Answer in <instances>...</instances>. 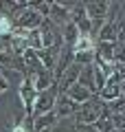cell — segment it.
<instances>
[{
	"label": "cell",
	"mask_w": 125,
	"mask_h": 132,
	"mask_svg": "<svg viewBox=\"0 0 125 132\" xmlns=\"http://www.w3.org/2000/svg\"><path fill=\"white\" fill-rule=\"evenodd\" d=\"M123 18H125V2H123Z\"/></svg>",
	"instance_id": "obj_23"
},
{
	"label": "cell",
	"mask_w": 125,
	"mask_h": 132,
	"mask_svg": "<svg viewBox=\"0 0 125 132\" xmlns=\"http://www.w3.org/2000/svg\"><path fill=\"white\" fill-rule=\"evenodd\" d=\"M112 62H114L116 66L125 64V44H121V42L114 44V60H112Z\"/></svg>",
	"instance_id": "obj_20"
},
{
	"label": "cell",
	"mask_w": 125,
	"mask_h": 132,
	"mask_svg": "<svg viewBox=\"0 0 125 132\" xmlns=\"http://www.w3.org/2000/svg\"><path fill=\"white\" fill-rule=\"evenodd\" d=\"M40 38H42V48H48V46H61V31L55 27V24L51 22L48 18H44L42 20V24H40Z\"/></svg>",
	"instance_id": "obj_4"
},
{
	"label": "cell",
	"mask_w": 125,
	"mask_h": 132,
	"mask_svg": "<svg viewBox=\"0 0 125 132\" xmlns=\"http://www.w3.org/2000/svg\"><path fill=\"white\" fill-rule=\"evenodd\" d=\"M18 97H20V104H22L24 121L31 123V119H33V106H35V99H37V90L33 88L31 77H24L22 84L18 86Z\"/></svg>",
	"instance_id": "obj_2"
},
{
	"label": "cell",
	"mask_w": 125,
	"mask_h": 132,
	"mask_svg": "<svg viewBox=\"0 0 125 132\" xmlns=\"http://www.w3.org/2000/svg\"><path fill=\"white\" fill-rule=\"evenodd\" d=\"M64 95H68L70 99H73L75 104H86V101H90V97H92V93H90L88 88H83V86H79V84H75V86H70L68 90H66Z\"/></svg>",
	"instance_id": "obj_11"
},
{
	"label": "cell",
	"mask_w": 125,
	"mask_h": 132,
	"mask_svg": "<svg viewBox=\"0 0 125 132\" xmlns=\"http://www.w3.org/2000/svg\"><path fill=\"white\" fill-rule=\"evenodd\" d=\"M114 44L116 42H97L94 44V60L108 62V64H114Z\"/></svg>",
	"instance_id": "obj_10"
},
{
	"label": "cell",
	"mask_w": 125,
	"mask_h": 132,
	"mask_svg": "<svg viewBox=\"0 0 125 132\" xmlns=\"http://www.w3.org/2000/svg\"><path fill=\"white\" fill-rule=\"evenodd\" d=\"M94 128H97L99 132H112V130H114V126H112V119H110V110H108V112H103L101 117L94 121Z\"/></svg>",
	"instance_id": "obj_18"
},
{
	"label": "cell",
	"mask_w": 125,
	"mask_h": 132,
	"mask_svg": "<svg viewBox=\"0 0 125 132\" xmlns=\"http://www.w3.org/2000/svg\"><path fill=\"white\" fill-rule=\"evenodd\" d=\"M77 110H79V104H75L68 95H64V93L57 95L55 106H53V112H55L57 121H59V119H70V117H75Z\"/></svg>",
	"instance_id": "obj_5"
},
{
	"label": "cell",
	"mask_w": 125,
	"mask_h": 132,
	"mask_svg": "<svg viewBox=\"0 0 125 132\" xmlns=\"http://www.w3.org/2000/svg\"><path fill=\"white\" fill-rule=\"evenodd\" d=\"M48 20L55 24L57 29H61L64 24L70 22V9L68 2H51V11H48Z\"/></svg>",
	"instance_id": "obj_6"
},
{
	"label": "cell",
	"mask_w": 125,
	"mask_h": 132,
	"mask_svg": "<svg viewBox=\"0 0 125 132\" xmlns=\"http://www.w3.org/2000/svg\"><path fill=\"white\" fill-rule=\"evenodd\" d=\"M31 81H33V88L37 93H42V90H48L51 86H55V75L51 71H46V68H42L37 75L31 77Z\"/></svg>",
	"instance_id": "obj_9"
},
{
	"label": "cell",
	"mask_w": 125,
	"mask_h": 132,
	"mask_svg": "<svg viewBox=\"0 0 125 132\" xmlns=\"http://www.w3.org/2000/svg\"><path fill=\"white\" fill-rule=\"evenodd\" d=\"M103 112H108V104H103L101 99L97 97V95H92L90 97V101H86V104L79 106V110L75 112V123H83V126H92L94 121H97L99 117H101Z\"/></svg>",
	"instance_id": "obj_1"
},
{
	"label": "cell",
	"mask_w": 125,
	"mask_h": 132,
	"mask_svg": "<svg viewBox=\"0 0 125 132\" xmlns=\"http://www.w3.org/2000/svg\"><path fill=\"white\" fill-rule=\"evenodd\" d=\"M116 38H119V27L112 22H103L97 33V42H116Z\"/></svg>",
	"instance_id": "obj_12"
},
{
	"label": "cell",
	"mask_w": 125,
	"mask_h": 132,
	"mask_svg": "<svg viewBox=\"0 0 125 132\" xmlns=\"http://www.w3.org/2000/svg\"><path fill=\"white\" fill-rule=\"evenodd\" d=\"M94 40L90 38V35H79L77 42L73 44V55L75 53H88V51H94Z\"/></svg>",
	"instance_id": "obj_16"
},
{
	"label": "cell",
	"mask_w": 125,
	"mask_h": 132,
	"mask_svg": "<svg viewBox=\"0 0 125 132\" xmlns=\"http://www.w3.org/2000/svg\"><path fill=\"white\" fill-rule=\"evenodd\" d=\"M57 95H59V90H57V84L51 86L48 90H42V93H37V99H35V106H33V119L35 117H42V114H46L53 110V106H55V99ZM31 119V121H33Z\"/></svg>",
	"instance_id": "obj_3"
},
{
	"label": "cell",
	"mask_w": 125,
	"mask_h": 132,
	"mask_svg": "<svg viewBox=\"0 0 125 132\" xmlns=\"http://www.w3.org/2000/svg\"><path fill=\"white\" fill-rule=\"evenodd\" d=\"M59 51H61V46H48V48H42V51H35V53L40 57L42 66L53 73L55 71V64H57V57H59Z\"/></svg>",
	"instance_id": "obj_8"
},
{
	"label": "cell",
	"mask_w": 125,
	"mask_h": 132,
	"mask_svg": "<svg viewBox=\"0 0 125 132\" xmlns=\"http://www.w3.org/2000/svg\"><path fill=\"white\" fill-rule=\"evenodd\" d=\"M75 130H77V132H99L97 128H94V123H92V126H83V123H75Z\"/></svg>",
	"instance_id": "obj_21"
},
{
	"label": "cell",
	"mask_w": 125,
	"mask_h": 132,
	"mask_svg": "<svg viewBox=\"0 0 125 132\" xmlns=\"http://www.w3.org/2000/svg\"><path fill=\"white\" fill-rule=\"evenodd\" d=\"M33 11L42 15V18H48V11H51V2H29Z\"/></svg>",
	"instance_id": "obj_19"
},
{
	"label": "cell",
	"mask_w": 125,
	"mask_h": 132,
	"mask_svg": "<svg viewBox=\"0 0 125 132\" xmlns=\"http://www.w3.org/2000/svg\"><path fill=\"white\" fill-rule=\"evenodd\" d=\"M24 42H26V48H31V51H42V38H40V31L37 29L26 31Z\"/></svg>",
	"instance_id": "obj_17"
},
{
	"label": "cell",
	"mask_w": 125,
	"mask_h": 132,
	"mask_svg": "<svg viewBox=\"0 0 125 132\" xmlns=\"http://www.w3.org/2000/svg\"><path fill=\"white\" fill-rule=\"evenodd\" d=\"M112 132H125V130H112Z\"/></svg>",
	"instance_id": "obj_24"
},
{
	"label": "cell",
	"mask_w": 125,
	"mask_h": 132,
	"mask_svg": "<svg viewBox=\"0 0 125 132\" xmlns=\"http://www.w3.org/2000/svg\"><path fill=\"white\" fill-rule=\"evenodd\" d=\"M7 90H9V84L5 81V77L0 75V95H2V93H7Z\"/></svg>",
	"instance_id": "obj_22"
},
{
	"label": "cell",
	"mask_w": 125,
	"mask_h": 132,
	"mask_svg": "<svg viewBox=\"0 0 125 132\" xmlns=\"http://www.w3.org/2000/svg\"><path fill=\"white\" fill-rule=\"evenodd\" d=\"M77 84L83 86V88H88L90 93L94 95V71H92V66H83V68H81Z\"/></svg>",
	"instance_id": "obj_15"
},
{
	"label": "cell",
	"mask_w": 125,
	"mask_h": 132,
	"mask_svg": "<svg viewBox=\"0 0 125 132\" xmlns=\"http://www.w3.org/2000/svg\"><path fill=\"white\" fill-rule=\"evenodd\" d=\"M59 31H61V42H64V46H70V48H73V44L77 42V38L81 35V33H79V29L75 27L73 22L64 24V27H61Z\"/></svg>",
	"instance_id": "obj_14"
},
{
	"label": "cell",
	"mask_w": 125,
	"mask_h": 132,
	"mask_svg": "<svg viewBox=\"0 0 125 132\" xmlns=\"http://www.w3.org/2000/svg\"><path fill=\"white\" fill-rule=\"evenodd\" d=\"M81 68H83V66H79V64H75V62H73V64H70L68 68L64 71V75H61L59 79H57V90H59V93H66V90H68L70 86H75V84H77Z\"/></svg>",
	"instance_id": "obj_7"
},
{
	"label": "cell",
	"mask_w": 125,
	"mask_h": 132,
	"mask_svg": "<svg viewBox=\"0 0 125 132\" xmlns=\"http://www.w3.org/2000/svg\"><path fill=\"white\" fill-rule=\"evenodd\" d=\"M97 97L101 99L103 104H110V101L119 99V97H121V88H119V84H110V81H108V84L97 93Z\"/></svg>",
	"instance_id": "obj_13"
}]
</instances>
